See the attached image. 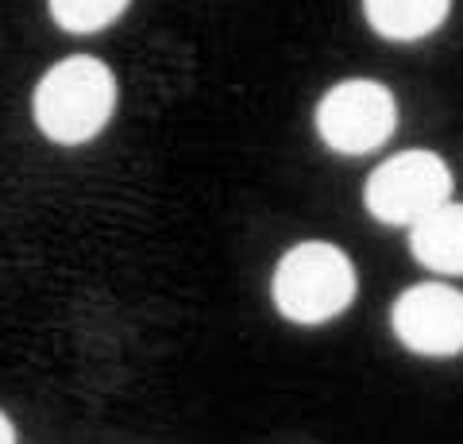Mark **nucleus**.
I'll return each mask as SVG.
<instances>
[{"label":"nucleus","mask_w":463,"mask_h":444,"mask_svg":"<svg viewBox=\"0 0 463 444\" xmlns=\"http://www.w3.org/2000/svg\"><path fill=\"white\" fill-rule=\"evenodd\" d=\"M112 109H116V78L93 54H74V59L51 66L35 85V101H32L39 132L54 143H66V147L90 143L109 124Z\"/></svg>","instance_id":"obj_1"},{"label":"nucleus","mask_w":463,"mask_h":444,"mask_svg":"<svg viewBox=\"0 0 463 444\" xmlns=\"http://www.w3.org/2000/svg\"><path fill=\"white\" fill-rule=\"evenodd\" d=\"M270 294L286 321L325 325L355 302V267L336 243L306 240L279 260Z\"/></svg>","instance_id":"obj_2"},{"label":"nucleus","mask_w":463,"mask_h":444,"mask_svg":"<svg viewBox=\"0 0 463 444\" xmlns=\"http://www.w3.org/2000/svg\"><path fill=\"white\" fill-rule=\"evenodd\" d=\"M452 197V170L432 151H402L371 170L364 202L383 224H417Z\"/></svg>","instance_id":"obj_3"},{"label":"nucleus","mask_w":463,"mask_h":444,"mask_svg":"<svg viewBox=\"0 0 463 444\" xmlns=\"http://www.w3.org/2000/svg\"><path fill=\"white\" fill-rule=\"evenodd\" d=\"M398 105L383 81L347 78L321 97L317 105V132L340 155H367L394 136Z\"/></svg>","instance_id":"obj_4"},{"label":"nucleus","mask_w":463,"mask_h":444,"mask_svg":"<svg viewBox=\"0 0 463 444\" xmlns=\"http://www.w3.org/2000/svg\"><path fill=\"white\" fill-rule=\"evenodd\" d=\"M394 336L417 355H459L463 352V290L444 282H421L398 294L390 309Z\"/></svg>","instance_id":"obj_5"},{"label":"nucleus","mask_w":463,"mask_h":444,"mask_svg":"<svg viewBox=\"0 0 463 444\" xmlns=\"http://www.w3.org/2000/svg\"><path fill=\"white\" fill-rule=\"evenodd\" d=\"M410 251L437 275H463V205L448 202L410 228Z\"/></svg>","instance_id":"obj_6"},{"label":"nucleus","mask_w":463,"mask_h":444,"mask_svg":"<svg viewBox=\"0 0 463 444\" xmlns=\"http://www.w3.org/2000/svg\"><path fill=\"white\" fill-rule=\"evenodd\" d=\"M452 0H364L367 24L390 43H417L448 20Z\"/></svg>","instance_id":"obj_7"},{"label":"nucleus","mask_w":463,"mask_h":444,"mask_svg":"<svg viewBox=\"0 0 463 444\" xmlns=\"http://www.w3.org/2000/svg\"><path fill=\"white\" fill-rule=\"evenodd\" d=\"M51 20L70 35H93L124 16L132 0H47Z\"/></svg>","instance_id":"obj_8"},{"label":"nucleus","mask_w":463,"mask_h":444,"mask_svg":"<svg viewBox=\"0 0 463 444\" xmlns=\"http://www.w3.org/2000/svg\"><path fill=\"white\" fill-rule=\"evenodd\" d=\"M0 444H16V429H12V421L0 413Z\"/></svg>","instance_id":"obj_9"}]
</instances>
